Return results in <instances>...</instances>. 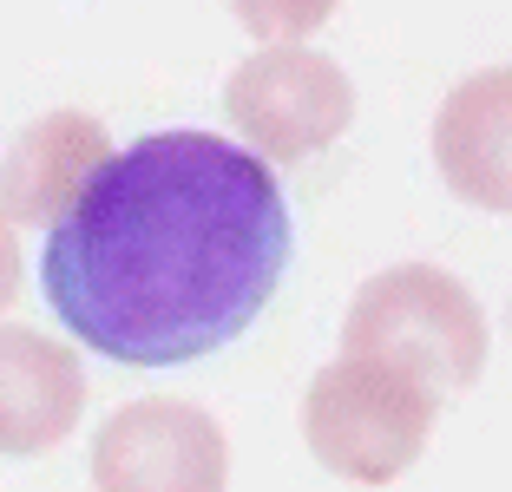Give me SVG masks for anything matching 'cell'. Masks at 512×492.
<instances>
[{"mask_svg":"<svg viewBox=\"0 0 512 492\" xmlns=\"http://www.w3.org/2000/svg\"><path fill=\"white\" fill-rule=\"evenodd\" d=\"M506 92V66H486L453 86L434 125L440 178L453 184V197H467L473 210H493V217L506 210Z\"/></svg>","mask_w":512,"mask_h":492,"instance_id":"8","label":"cell"},{"mask_svg":"<svg viewBox=\"0 0 512 492\" xmlns=\"http://www.w3.org/2000/svg\"><path fill=\"white\" fill-rule=\"evenodd\" d=\"M224 112L263 164H296V158H316L322 145H335L348 132L355 86H348V73L329 53L270 46V53H250L230 73Z\"/></svg>","mask_w":512,"mask_h":492,"instance_id":"4","label":"cell"},{"mask_svg":"<svg viewBox=\"0 0 512 492\" xmlns=\"http://www.w3.org/2000/svg\"><path fill=\"white\" fill-rule=\"evenodd\" d=\"M112 158L106 125L86 112H46L0 158V217L7 224H53L66 217L86 178Z\"/></svg>","mask_w":512,"mask_h":492,"instance_id":"7","label":"cell"},{"mask_svg":"<svg viewBox=\"0 0 512 492\" xmlns=\"http://www.w3.org/2000/svg\"><path fill=\"white\" fill-rule=\"evenodd\" d=\"M14 296H20V243H14V224L0 217V315L14 309Z\"/></svg>","mask_w":512,"mask_h":492,"instance_id":"10","label":"cell"},{"mask_svg":"<svg viewBox=\"0 0 512 492\" xmlns=\"http://www.w3.org/2000/svg\"><path fill=\"white\" fill-rule=\"evenodd\" d=\"M296 224L256 151L151 132L112 151L53 217L40 289L119 368H178L230 348L283 289Z\"/></svg>","mask_w":512,"mask_h":492,"instance_id":"1","label":"cell"},{"mask_svg":"<svg viewBox=\"0 0 512 492\" xmlns=\"http://www.w3.org/2000/svg\"><path fill=\"white\" fill-rule=\"evenodd\" d=\"M434 433V394L375 361H335L302 394V440L329 473L388 486L421 460Z\"/></svg>","mask_w":512,"mask_h":492,"instance_id":"3","label":"cell"},{"mask_svg":"<svg viewBox=\"0 0 512 492\" xmlns=\"http://www.w3.org/2000/svg\"><path fill=\"white\" fill-rule=\"evenodd\" d=\"M230 447L204 407L151 394L125 401L99 427L92 447V479L99 492H224Z\"/></svg>","mask_w":512,"mask_h":492,"instance_id":"5","label":"cell"},{"mask_svg":"<svg viewBox=\"0 0 512 492\" xmlns=\"http://www.w3.org/2000/svg\"><path fill=\"white\" fill-rule=\"evenodd\" d=\"M230 14H237L256 40H289L296 46L302 33H316L322 20L335 14V0H230Z\"/></svg>","mask_w":512,"mask_h":492,"instance_id":"9","label":"cell"},{"mask_svg":"<svg viewBox=\"0 0 512 492\" xmlns=\"http://www.w3.org/2000/svg\"><path fill=\"white\" fill-rule=\"evenodd\" d=\"M86 407V368L73 348L27 322H0V453H46Z\"/></svg>","mask_w":512,"mask_h":492,"instance_id":"6","label":"cell"},{"mask_svg":"<svg viewBox=\"0 0 512 492\" xmlns=\"http://www.w3.org/2000/svg\"><path fill=\"white\" fill-rule=\"evenodd\" d=\"M342 355L407 374L440 401L453 388H473L486 361V315L473 289L440 263H394L355 289L342 315Z\"/></svg>","mask_w":512,"mask_h":492,"instance_id":"2","label":"cell"}]
</instances>
